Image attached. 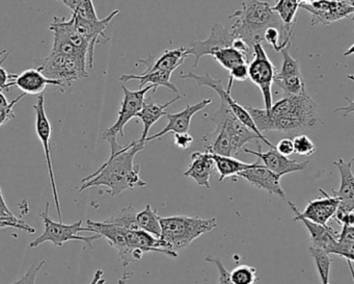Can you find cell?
Returning <instances> with one entry per match:
<instances>
[{"instance_id": "obj_8", "label": "cell", "mask_w": 354, "mask_h": 284, "mask_svg": "<svg viewBox=\"0 0 354 284\" xmlns=\"http://www.w3.org/2000/svg\"><path fill=\"white\" fill-rule=\"evenodd\" d=\"M252 61L248 64V78L262 93L264 109L269 111L272 107V84L277 74V68L269 59L264 46L257 43L252 47Z\"/></svg>"}, {"instance_id": "obj_38", "label": "cell", "mask_w": 354, "mask_h": 284, "mask_svg": "<svg viewBox=\"0 0 354 284\" xmlns=\"http://www.w3.org/2000/svg\"><path fill=\"white\" fill-rule=\"evenodd\" d=\"M248 78V64H240V65L235 66L233 69L230 70L229 76V86L227 90L232 91L234 82H244Z\"/></svg>"}, {"instance_id": "obj_48", "label": "cell", "mask_w": 354, "mask_h": 284, "mask_svg": "<svg viewBox=\"0 0 354 284\" xmlns=\"http://www.w3.org/2000/svg\"><path fill=\"white\" fill-rule=\"evenodd\" d=\"M275 1H277H277H279V0H275Z\"/></svg>"}, {"instance_id": "obj_2", "label": "cell", "mask_w": 354, "mask_h": 284, "mask_svg": "<svg viewBox=\"0 0 354 284\" xmlns=\"http://www.w3.org/2000/svg\"><path fill=\"white\" fill-rule=\"evenodd\" d=\"M111 145V157L95 173L82 179L80 193L94 186H106L107 194L115 197L121 193L136 188H144L147 182L140 178V166L134 163L136 155L144 150L146 144L133 141L126 146L117 139L107 141Z\"/></svg>"}, {"instance_id": "obj_21", "label": "cell", "mask_w": 354, "mask_h": 284, "mask_svg": "<svg viewBox=\"0 0 354 284\" xmlns=\"http://www.w3.org/2000/svg\"><path fill=\"white\" fill-rule=\"evenodd\" d=\"M319 192L322 194V197H317L314 200H310L304 213H299L301 217L325 226L335 215L339 206V199L335 196H329L325 190H319Z\"/></svg>"}, {"instance_id": "obj_44", "label": "cell", "mask_w": 354, "mask_h": 284, "mask_svg": "<svg viewBox=\"0 0 354 284\" xmlns=\"http://www.w3.org/2000/svg\"><path fill=\"white\" fill-rule=\"evenodd\" d=\"M274 149L277 151V152L281 153V155H283V157H290L292 153H294V147L293 142H292V139H283V140H281L279 143H277V145L275 146Z\"/></svg>"}, {"instance_id": "obj_34", "label": "cell", "mask_w": 354, "mask_h": 284, "mask_svg": "<svg viewBox=\"0 0 354 284\" xmlns=\"http://www.w3.org/2000/svg\"><path fill=\"white\" fill-rule=\"evenodd\" d=\"M232 283L233 284H254L258 281L257 269L250 265H241L230 273Z\"/></svg>"}, {"instance_id": "obj_25", "label": "cell", "mask_w": 354, "mask_h": 284, "mask_svg": "<svg viewBox=\"0 0 354 284\" xmlns=\"http://www.w3.org/2000/svg\"><path fill=\"white\" fill-rule=\"evenodd\" d=\"M171 74H173L171 72L167 71H155L140 74H123L120 78V80L122 82L138 80L140 82V89L144 88L145 86L152 85L153 94L156 93L157 89L160 86L165 87V88L169 89V91L176 93V94H179V90H178L177 87L171 82Z\"/></svg>"}, {"instance_id": "obj_43", "label": "cell", "mask_w": 354, "mask_h": 284, "mask_svg": "<svg viewBox=\"0 0 354 284\" xmlns=\"http://www.w3.org/2000/svg\"><path fill=\"white\" fill-rule=\"evenodd\" d=\"M174 144L177 148L182 149V150H186V149L190 148L192 143H194V136L188 132H184V134H174Z\"/></svg>"}, {"instance_id": "obj_42", "label": "cell", "mask_w": 354, "mask_h": 284, "mask_svg": "<svg viewBox=\"0 0 354 284\" xmlns=\"http://www.w3.org/2000/svg\"><path fill=\"white\" fill-rule=\"evenodd\" d=\"M26 96V94L22 93L19 96L16 97L14 100H12L10 103L9 107H3V109H0V126L5 125L8 122L11 121V120L15 119V113H14V107L24 97Z\"/></svg>"}, {"instance_id": "obj_37", "label": "cell", "mask_w": 354, "mask_h": 284, "mask_svg": "<svg viewBox=\"0 0 354 284\" xmlns=\"http://www.w3.org/2000/svg\"><path fill=\"white\" fill-rule=\"evenodd\" d=\"M73 14L84 18L86 20H98L96 10H95L93 0H82V3L78 6L77 9Z\"/></svg>"}, {"instance_id": "obj_40", "label": "cell", "mask_w": 354, "mask_h": 284, "mask_svg": "<svg viewBox=\"0 0 354 284\" xmlns=\"http://www.w3.org/2000/svg\"><path fill=\"white\" fill-rule=\"evenodd\" d=\"M206 261L207 263H214V265H216L219 274L218 284H233L232 283L231 278H230V272L225 269L223 261H221L219 257L209 255V256L206 257Z\"/></svg>"}, {"instance_id": "obj_4", "label": "cell", "mask_w": 354, "mask_h": 284, "mask_svg": "<svg viewBox=\"0 0 354 284\" xmlns=\"http://www.w3.org/2000/svg\"><path fill=\"white\" fill-rule=\"evenodd\" d=\"M160 240L165 242L169 250L177 252L178 250L187 248L196 238L209 233L217 226L216 218L203 219L200 217L187 215H174L160 217Z\"/></svg>"}, {"instance_id": "obj_36", "label": "cell", "mask_w": 354, "mask_h": 284, "mask_svg": "<svg viewBox=\"0 0 354 284\" xmlns=\"http://www.w3.org/2000/svg\"><path fill=\"white\" fill-rule=\"evenodd\" d=\"M10 53H8L7 51H3L0 53V91H6V92H9L10 89V82L14 80L16 74H10L5 68L3 67V62L7 60L8 55Z\"/></svg>"}, {"instance_id": "obj_1", "label": "cell", "mask_w": 354, "mask_h": 284, "mask_svg": "<svg viewBox=\"0 0 354 284\" xmlns=\"http://www.w3.org/2000/svg\"><path fill=\"white\" fill-rule=\"evenodd\" d=\"M179 78L182 80H192L198 86L212 89L221 98V107L210 117L211 121L216 124V130L203 139L207 152L223 157H236L243 151L246 144L260 140L254 132L248 130L236 118L230 109L225 99L227 90L223 86V80L213 78L209 73L200 76L194 72H181Z\"/></svg>"}, {"instance_id": "obj_33", "label": "cell", "mask_w": 354, "mask_h": 284, "mask_svg": "<svg viewBox=\"0 0 354 284\" xmlns=\"http://www.w3.org/2000/svg\"><path fill=\"white\" fill-rule=\"evenodd\" d=\"M273 82L277 85L281 90H283L285 95H297L306 90V82L300 76H281L275 74Z\"/></svg>"}, {"instance_id": "obj_39", "label": "cell", "mask_w": 354, "mask_h": 284, "mask_svg": "<svg viewBox=\"0 0 354 284\" xmlns=\"http://www.w3.org/2000/svg\"><path fill=\"white\" fill-rule=\"evenodd\" d=\"M263 42L264 44L270 45L273 51L281 53L283 47L279 44V30L277 28H268L263 35Z\"/></svg>"}, {"instance_id": "obj_20", "label": "cell", "mask_w": 354, "mask_h": 284, "mask_svg": "<svg viewBox=\"0 0 354 284\" xmlns=\"http://www.w3.org/2000/svg\"><path fill=\"white\" fill-rule=\"evenodd\" d=\"M47 86L57 87L61 89L62 92H65V87L59 82L49 80L45 78L40 70L28 69L22 72L21 74H16L14 80L10 82V87L19 89L24 94L40 95L46 90Z\"/></svg>"}, {"instance_id": "obj_13", "label": "cell", "mask_w": 354, "mask_h": 284, "mask_svg": "<svg viewBox=\"0 0 354 284\" xmlns=\"http://www.w3.org/2000/svg\"><path fill=\"white\" fill-rule=\"evenodd\" d=\"M86 230L99 234L101 238H105L113 248L119 251L120 260L124 267H128L130 263H134L133 254L126 242V232L127 230L113 224L105 223V222H86Z\"/></svg>"}, {"instance_id": "obj_10", "label": "cell", "mask_w": 354, "mask_h": 284, "mask_svg": "<svg viewBox=\"0 0 354 284\" xmlns=\"http://www.w3.org/2000/svg\"><path fill=\"white\" fill-rule=\"evenodd\" d=\"M122 89H123L124 98L121 103V109L118 113V119L115 123L103 132V139L105 141L117 139L118 134H121L122 136H125L124 128L130 120L136 118L138 114L140 113L145 100H146L147 93L153 90V86L149 85L138 91L129 90L125 86H122Z\"/></svg>"}, {"instance_id": "obj_12", "label": "cell", "mask_w": 354, "mask_h": 284, "mask_svg": "<svg viewBox=\"0 0 354 284\" xmlns=\"http://www.w3.org/2000/svg\"><path fill=\"white\" fill-rule=\"evenodd\" d=\"M234 39H235V37L232 35L230 30L216 22L211 28L208 38L206 40H196L192 42L190 46L186 48V53H187V55H194V59H196L194 60V67L198 68V63L203 57H206V55L212 57L215 51L232 46Z\"/></svg>"}, {"instance_id": "obj_45", "label": "cell", "mask_w": 354, "mask_h": 284, "mask_svg": "<svg viewBox=\"0 0 354 284\" xmlns=\"http://www.w3.org/2000/svg\"><path fill=\"white\" fill-rule=\"evenodd\" d=\"M0 209L1 211H5L7 213H13L11 211H10L9 207H8L7 203H6L5 199H3V192H1V188H0Z\"/></svg>"}, {"instance_id": "obj_28", "label": "cell", "mask_w": 354, "mask_h": 284, "mask_svg": "<svg viewBox=\"0 0 354 284\" xmlns=\"http://www.w3.org/2000/svg\"><path fill=\"white\" fill-rule=\"evenodd\" d=\"M299 5V0H279L275 7L272 8V11L277 14L283 28L292 34L297 21L296 14Z\"/></svg>"}, {"instance_id": "obj_17", "label": "cell", "mask_w": 354, "mask_h": 284, "mask_svg": "<svg viewBox=\"0 0 354 284\" xmlns=\"http://www.w3.org/2000/svg\"><path fill=\"white\" fill-rule=\"evenodd\" d=\"M212 103V99L206 98L201 103H196V105H186L185 109L177 114H165L169 123L163 128L161 132H157L156 134L152 136H148L146 139V144L151 141L157 140V139L162 138L165 134L173 132V134H184L188 132L190 128V123H192V117L196 115L198 112L203 111L205 107H209Z\"/></svg>"}, {"instance_id": "obj_11", "label": "cell", "mask_w": 354, "mask_h": 284, "mask_svg": "<svg viewBox=\"0 0 354 284\" xmlns=\"http://www.w3.org/2000/svg\"><path fill=\"white\" fill-rule=\"evenodd\" d=\"M32 107H34L35 112H36V132L37 134H38V138L40 139L41 143H42L43 149H44L55 207H57L59 222H63L61 203H59V190H57V182H55L53 159H51L50 139L53 127H51L50 121H49L46 111H45V97L43 96V95H40V96L38 97V101H37L36 105H34Z\"/></svg>"}, {"instance_id": "obj_5", "label": "cell", "mask_w": 354, "mask_h": 284, "mask_svg": "<svg viewBox=\"0 0 354 284\" xmlns=\"http://www.w3.org/2000/svg\"><path fill=\"white\" fill-rule=\"evenodd\" d=\"M267 112L274 117L289 119L297 134L304 130H316L322 125V120L319 117L318 105L306 90L297 95H285Z\"/></svg>"}, {"instance_id": "obj_16", "label": "cell", "mask_w": 354, "mask_h": 284, "mask_svg": "<svg viewBox=\"0 0 354 284\" xmlns=\"http://www.w3.org/2000/svg\"><path fill=\"white\" fill-rule=\"evenodd\" d=\"M243 152L248 154H252L262 161V165L267 169L272 171L273 173L279 176H283L286 174L294 173V172L304 171L310 165V161H299L290 159L288 157H283L281 153L277 152L275 149H270L266 152L261 150V146L259 147V151L250 150V149L244 148Z\"/></svg>"}, {"instance_id": "obj_46", "label": "cell", "mask_w": 354, "mask_h": 284, "mask_svg": "<svg viewBox=\"0 0 354 284\" xmlns=\"http://www.w3.org/2000/svg\"><path fill=\"white\" fill-rule=\"evenodd\" d=\"M10 103L8 101L7 97L3 94V91H0V109L9 107Z\"/></svg>"}, {"instance_id": "obj_23", "label": "cell", "mask_w": 354, "mask_h": 284, "mask_svg": "<svg viewBox=\"0 0 354 284\" xmlns=\"http://www.w3.org/2000/svg\"><path fill=\"white\" fill-rule=\"evenodd\" d=\"M187 57L185 47H179V48L165 51V53L158 59H155L152 55H150L148 59L140 60V63L147 66L146 71L142 73L155 71H167L173 73L179 66L184 63Z\"/></svg>"}, {"instance_id": "obj_24", "label": "cell", "mask_w": 354, "mask_h": 284, "mask_svg": "<svg viewBox=\"0 0 354 284\" xmlns=\"http://www.w3.org/2000/svg\"><path fill=\"white\" fill-rule=\"evenodd\" d=\"M183 97L184 95H178L175 98L171 99V101H167L165 105L155 103L151 98L148 99V100H145L142 109L136 116V118H140L142 120V124H144L142 138L138 140L140 143L146 144V139L148 138L149 132H150L152 126L159 121L161 117L165 116V114H167L165 109L173 105L174 103H177L180 99L183 98Z\"/></svg>"}, {"instance_id": "obj_22", "label": "cell", "mask_w": 354, "mask_h": 284, "mask_svg": "<svg viewBox=\"0 0 354 284\" xmlns=\"http://www.w3.org/2000/svg\"><path fill=\"white\" fill-rule=\"evenodd\" d=\"M192 163L184 176L192 178L200 186L210 188V178L216 173L214 159L210 152H192Z\"/></svg>"}, {"instance_id": "obj_19", "label": "cell", "mask_w": 354, "mask_h": 284, "mask_svg": "<svg viewBox=\"0 0 354 284\" xmlns=\"http://www.w3.org/2000/svg\"><path fill=\"white\" fill-rule=\"evenodd\" d=\"M119 10H115L104 19L98 20H86L76 15V14H73L70 19H71L76 32L82 35L95 48L96 45L100 44L101 39L109 40L106 35H105V30H106L107 26L111 24V22L113 21V18L119 15Z\"/></svg>"}, {"instance_id": "obj_26", "label": "cell", "mask_w": 354, "mask_h": 284, "mask_svg": "<svg viewBox=\"0 0 354 284\" xmlns=\"http://www.w3.org/2000/svg\"><path fill=\"white\" fill-rule=\"evenodd\" d=\"M212 157L214 159L216 172H218L219 176H221L219 182L223 181L227 177H237L238 174L241 173L242 171L250 169L259 163V161L254 163H244L236 157H223V155L212 154Z\"/></svg>"}, {"instance_id": "obj_31", "label": "cell", "mask_w": 354, "mask_h": 284, "mask_svg": "<svg viewBox=\"0 0 354 284\" xmlns=\"http://www.w3.org/2000/svg\"><path fill=\"white\" fill-rule=\"evenodd\" d=\"M213 59L227 70L233 69L235 66L240 64H250V61L239 51H236L233 47H225L215 51L212 55Z\"/></svg>"}, {"instance_id": "obj_47", "label": "cell", "mask_w": 354, "mask_h": 284, "mask_svg": "<svg viewBox=\"0 0 354 284\" xmlns=\"http://www.w3.org/2000/svg\"><path fill=\"white\" fill-rule=\"evenodd\" d=\"M316 1V0H299L300 3H312Z\"/></svg>"}, {"instance_id": "obj_27", "label": "cell", "mask_w": 354, "mask_h": 284, "mask_svg": "<svg viewBox=\"0 0 354 284\" xmlns=\"http://www.w3.org/2000/svg\"><path fill=\"white\" fill-rule=\"evenodd\" d=\"M347 261L352 278H353L354 261V226L344 225L337 238L335 253Z\"/></svg>"}, {"instance_id": "obj_18", "label": "cell", "mask_w": 354, "mask_h": 284, "mask_svg": "<svg viewBox=\"0 0 354 284\" xmlns=\"http://www.w3.org/2000/svg\"><path fill=\"white\" fill-rule=\"evenodd\" d=\"M237 177L246 180L256 188L267 190L270 194L277 195L279 198H286L285 190L281 186V176L273 173L261 163L250 169L242 171L241 173L238 174Z\"/></svg>"}, {"instance_id": "obj_7", "label": "cell", "mask_w": 354, "mask_h": 284, "mask_svg": "<svg viewBox=\"0 0 354 284\" xmlns=\"http://www.w3.org/2000/svg\"><path fill=\"white\" fill-rule=\"evenodd\" d=\"M45 78L61 82L65 90L71 89L72 84L88 78V68L73 57L51 51L38 68Z\"/></svg>"}, {"instance_id": "obj_9", "label": "cell", "mask_w": 354, "mask_h": 284, "mask_svg": "<svg viewBox=\"0 0 354 284\" xmlns=\"http://www.w3.org/2000/svg\"><path fill=\"white\" fill-rule=\"evenodd\" d=\"M299 8L312 16L310 24L329 26L342 19H352L353 0H316L312 3H300Z\"/></svg>"}, {"instance_id": "obj_35", "label": "cell", "mask_w": 354, "mask_h": 284, "mask_svg": "<svg viewBox=\"0 0 354 284\" xmlns=\"http://www.w3.org/2000/svg\"><path fill=\"white\" fill-rule=\"evenodd\" d=\"M294 152L300 157H312L317 151L316 145L306 134H297L292 139Z\"/></svg>"}, {"instance_id": "obj_14", "label": "cell", "mask_w": 354, "mask_h": 284, "mask_svg": "<svg viewBox=\"0 0 354 284\" xmlns=\"http://www.w3.org/2000/svg\"><path fill=\"white\" fill-rule=\"evenodd\" d=\"M290 208L295 213V221H301L308 229L310 233V242L312 246L326 252L327 254H333L337 246V238L339 232L335 231L333 228L329 227L328 225H320V224L314 223L310 220L300 215L299 209L296 207L292 201H289Z\"/></svg>"}, {"instance_id": "obj_15", "label": "cell", "mask_w": 354, "mask_h": 284, "mask_svg": "<svg viewBox=\"0 0 354 284\" xmlns=\"http://www.w3.org/2000/svg\"><path fill=\"white\" fill-rule=\"evenodd\" d=\"M341 175V186L339 190H333V196L339 199V206L335 213H351L354 211V175L352 172L353 159L349 161L339 159L333 161Z\"/></svg>"}, {"instance_id": "obj_29", "label": "cell", "mask_w": 354, "mask_h": 284, "mask_svg": "<svg viewBox=\"0 0 354 284\" xmlns=\"http://www.w3.org/2000/svg\"><path fill=\"white\" fill-rule=\"evenodd\" d=\"M136 222L140 229L152 234L155 238H160V217L156 209L153 208L151 204L147 205L142 211H138Z\"/></svg>"}, {"instance_id": "obj_41", "label": "cell", "mask_w": 354, "mask_h": 284, "mask_svg": "<svg viewBox=\"0 0 354 284\" xmlns=\"http://www.w3.org/2000/svg\"><path fill=\"white\" fill-rule=\"evenodd\" d=\"M46 261L43 260L41 261L39 265H32L30 269H28L26 274L22 276L20 279H18L17 281L13 282L11 284H36L37 277H38L39 272L42 269V267H44Z\"/></svg>"}, {"instance_id": "obj_32", "label": "cell", "mask_w": 354, "mask_h": 284, "mask_svg": "<svg viewBox=\"0 0 354 284\" xmlns=\"http://www.w3.org/2000/svg\"><path fill=\"white\" fill-rule=\"evenodd\" d=\"M308 250H310V255L314 258L317 272H318L319 277H320L321 284H330L329 283V275H330L333 259L330 258L329 254H327L321 249L316 248V247L310 246Z\"/></svg>"}, {"instance_id": "obj_6", "label": "cell", "mask_w": 354, "mask_h": 284, "mask_svg": "<svg viewBox=\"0 0 354 284\" xmlns=\"http://www.w3.org/2000/svg\"><path fill=\"white\" fill-rule=\"evenodd\" d=\"M40 217L42 218L44 223V232L30 242V247L32 249L38 248L40 245L46 242H51L55 246L62 247L70 240L86 242L90 248H92V242L101 238L99 234H95L94 236H78V232L88 231L86 227H82V220L71 225L64 224L63 222L53 221L49 217V202L46 203L45 211L41 213Z\"/></svg>"}, {"instance_id": "obj_3", "label": "cell", "mask_w": 354, "mask_h": 284, "mask_svg": "<svg viewBox=\"0 0 354 284\" xmlns=\"http://www.w3.org/2000/svg\"><path fill=\"white\" fill-rule=\"evenodd\" d=\"M229 19H236L230 32L235 38L241 39L252 49L254 44L263 42V35L268 28H277L279 30V44L283 48L291 45V33L286 30L277 14L272 11L266 1L246 0L241 9L234 12Z\"/></svg>"}, {"instance_id": "obj_30", "label": "cell", "mask_w": 354, "mask_h": 284, "mask_svg": "<svg viewBox=\"0 0 354 284\" xmlns=\"http://www.w3.org/2000/svg\"><path fill=\"white\" fill-rule=\"evenodd\" d=\"M136 213H138V211L134 208L133 205H128L121 211L113 213L111 217L103 220V222L120 226L126 230H138L140 229V227L136 222Z\"/></svg>"}]
</instances>
